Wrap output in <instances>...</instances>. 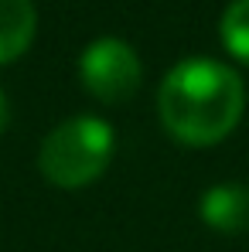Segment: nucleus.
<instances>
[{"label": "nucleus", "mask_w": 249, "mask_h": 252, "mask_svg": "<svg viewBox=\"0 0 249 252\" xmlns=\"http://www.w3.org/2000/svg\"><path fill=\"white\" fill-rule=\"evenodd\" d=\"M164 129L184 147L222 143L246 113V85L239 72L215 58H184L157 89Z\"/></svg>", "instance_id": "nucleus-1"}, {"label": "nucleus", "mask_w": 249, "mask_h": 252, "mask_svg": "<svg viewBox=\"0 0 249 252\" xmlns=\"http://www.w3.org/2000/svg\"><path fill=\"white\" fill-rule=\"evenodd\" d=\"M116 150V133L113 126L99 116H72L58 123L41 140L38 150V167L44 181L65 191H75L92 184L103 170L109 167Z\"/></svg>", "instance_id": "nucleus-2"}, {"label": "nucleus", "mask_w": 249, "mask_h": 252, "mask_svg": "<svg viewBox=\"0 0 249 252\" xmlns=\"http://www.w3.org/2000/svg\"><path fill=\"white\" fill-rule=\"evenodd\" d=\"M79 79L92 99L106 106H120L137 95L143 65L123 38H96L79 55Z\"/></svg>", "instance_id": "nucleus-3"}, {"label": "nucleus", "mask_w": 249, "mask_h": 252, "mask_svg": "<svg viewBox=\"0 0 249 252\" xmlns=\"http://www.w3.org/2000/svg\"><path fill=\"white\" fill-rule=\"evenodd\" d=\"M202 221H205L212 232H222V235H243L249 232V188L246 184H212L202 201Z\"/></svg>", "instance_id": "nucleus-4"}, {"label": "nucleus", "mask_w": 249, "mask_h": 252, "mask_svg": "<svg viewBox=\"0 0 249 252\" xmlns=\"http://www.w3.org/2000/svg\"><path fill=\"white\" fill-rule=\"evenodd\" d=\"M38 31V10L31 0H0V65L17 62Z\"/></svg>", "instance_id": "nucleus-5"}, {"label": "nucleus", "mask_w": 249, "mask_h": 252, "mask_svg": "<svg viewBox=\"0 0 249 252\" xmlns=\"http://www.w3.org/2000/svg\"><path fill=\"white\" fill-rule=\"evenodd\" d=\"M218 34L222 44L232 58L249 65V0H232L218 21Z\"/></svg>", "instance_id": "nucleus-6"}, {"label": "nucleus", "mask_w": 249, "mask_h": 252, "mask_svg": "<svg viewBox=\"0 0 249 252\" xmlns=\"http://www.w3.org/2000/svg\"><path fill=\"white\" fill-rule=\"evenodd\" d=\"M7 120H10V102H7V95H3V89H0V133L7 129Z\"/></svg>", "instance_id": "nucleus-7"}]
</instances>
